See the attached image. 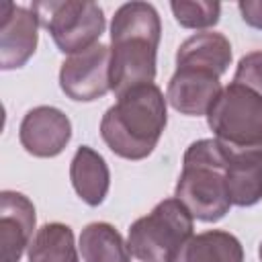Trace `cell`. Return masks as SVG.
<instances>
[{
    "mask_svg": "<svg viewBox=\"0 0 262 262\" xmlns=\"http://www.w3.org/2000/svg\"><path fill=\"white\" fill-rule=\"evenodd\" d=\"M27 258L29 262H80L72 227L59 221L41 225L29 244Z\"/></svg>",
    "mask_w": 262,
    "mask_h": 262,
    "instance_id": "obj_17",
    "label": "cell"
},
{
    "mask_svg": "<svg viewBox=\"0 0 262 262\" xmlns=\"http://www.w3.org/2000/svg\"><path fill=\"white\" fill-rule=\"evenodd\" d=\"M39 16L33 8L2 2L0 6V68L4 72L23 68L39 43Z\"/></svg>",
    "mask_w": 262,
    "mask_h": 262,
    "instance_id": "obj_8",
    "label": "cell"
},
{
    "mask_svg": "<svg viewBox=\"0 0 262 262\" xmlns=\"http://www.w3.org/2000/svg\"><path fill=\"white\" fill-rule=\"evenodd\" d=\"M84 262H131V252L115 225L106 221L88 223L78 239Z\"/></svg>",
    "mask_w": 262,
    "mask_h": 262,
    "instance_id": "obj_16",
    "label": "cell"
},
{
    "mask_svg": "<svg viewBox=\"0 0 262 262\" xmlns=\"http://www.w3.org/2000/svg\"><path fill=\"white\" fill-rule=\"evenodd\" d=\"M70 180L76 194L88 207H98L108 194L111 170L106 160L96 149L80 145L70 162Z\"/></svg>",
    "mask_w": 262,
    "mask_h": 262,
    "instance_id": "obj_13",
    "label": "cell"
},
{
    "mask_svg": "<svg viewBox=\"0 0 262 262\" xmlns=\"http://www.w3.org/2000/svg\"><path fill=\"white\" fill-rule=\"evenodd\" d=\"M229 147L215 137L192 141L182 156L174 196L203 223L221 221L233 207L225 186V162Z\"/></svg>",
    "mask_w": 262,
    "mask_h": 262,
    "instance_id": "obj_3",
    "label": "cell"
},
{
    "mask_svg": "<svg viewBox=\"0 0 262 262\" xmlns=\"http://www.w3.org/2000/svg\"><path fill=\"white\" fill-rule=\"evenodd\" d=\"M72 139V121L57 106L41 104L23 117L18 125V141L27 154L35 158L59 156Z\"/></svg>",
    "mask_w": 262,
    "mask_h": 262,
    "instance_id": "obj_9",
    "label": "cell"
},
{
    "mask_svg": "<svg viewBox=\"0 0 262 262\" xmlns=\"http://www.w3.org/2000/svg\"><path fill=\"white\" fill-rule=\"evenodd\" d=\"M168 125V100L160 86L139 84L117 96L100 119V137L106 147L131 162L145 160Z\"/></svg>",
    "mask_w": 262,
    "mask_h": 262,
    "instance_id": "obj_2",
    "label": "cell"
},
{
    "mask_svg": "<svg viewBox=\"0 0 262 262\" xmlns=\"http://www.w3.org/2000/svg\"><path fill=\"white\" fill-rule=\"evenodd\" d=\"M162 20L149 2H125L111 20V92L115 96L156 80Z\"/></svg>",
    "mask_w": 262,
    "mask_h": 262,
    "instance_id": "obj_1",
    "label": "cell"
},
{
    "mask_svg": "<svg viewBox=\"0 0 262 262\" xmlns=\"http://www.w3.org/2000/svg\"><path fill=\"white\" fill-rule=\"evenodd\" d=\"M229 147V145H227ZM225 186L233 207H254L262 201V149L229 147Z\"/></svg>",
    "mask_w": 262,
    "mask_h": 262,
    "instance_id": "obj_12",
    "label": "cell"
},
{
    "mask_svg": "<svg viewBox=\"0 0 262 262\" xmlns=\"http://www.w3.org/2000/svg\"><path fill=\"white\" fill-rule=\"evenodd\" d=\"M37 215L33 201L16 190L0 192L2 262H18L33 239Z\"/></svg>",
    "mask_w": 262,
    "mask_h": 262,
    "instance_id": "obj_11",
    "label": "cell"
},
{
    "mask_svg": "<svg viewBox=\"0 0 262 262\" xmlns=\"http://www.w3.org/2000/svg\"><path fill=\"white\" fill-rule=\"evenodd\" d=\"M233 82H239L262 96V49L250 51L239 57Z\"/></svg>",
    "mask_w": 262,
    "mask_h": 262,
    "instance_id": "obj_19",
    "label": "cell"
},
{
    "mask_svg": "<svg viewBox=\"0 0 262 262\" xmlns=\"http://www.w3.org/2000/svg\"><path fill=\"white\" fill-rule=\"evenodd\" d=\"M221 90V78L215 72L194 66H176L166 88V100L180 115L207 117Z\"/></svg>",
    "mask_w": 262,
    "mask_h": 262,
    "instance_id": "obj_10",
    "label": "cell"
},
{
    "mask_svg": "<svg viewBox=\"0 0 262 262\" xmlns=\"http://www.w3.org/2000/svg\"><path fill=\"white\" fill-rule=\"evenodd\" d=\"M61 53L74 55L96 43L106 29L104 12L84 0H43L31 6Z\"/></svg>",
    "mask_w": 262,
    "mask_h": 262,
    "instance_id": "obj_6",
    "label": "cell"
},
{
    "mask_svg": "<svg viewBox=\"0 0 262 262\" xmlns=\"http://www.w3.org/2000/svg\"><path fill=\"white\" fill-rule=\"evenodd\" d=\"M207 125L215 139L233 149H262V96L239 82L223 86Z\"/></svg>",
    "mask_w": 262,
    "mask_h": 262,
    "instance_id": "obj_5",
    "label": "cell"
},
{
    "mask_svg": "<svg viewBox=\"0 0 262 262\" xmlns=\"http://www.w3.org/2000/svg\"><path fill=\"white\" fill-rule=\"evenodd\" d=\"M194 217L176 199L160 201L129 227L127 246L139 262H174L182 246L194 235Z\"/></svg>",
    "mask_w": 262,
    "mask_h": 262,
    "instance_id": "obj_4",
    "label": "cell"
},
{
    "mask_svg": "<svg viewBox=\"0 0 262 262\" xmlns=\"http://www.w3.org/2000/svg\"><path fill=\"white\" fill-rule=\"evenodd\" d=\"M258 258H260V262H262V242H260V246H258Z\"/></svg>",
    "mask_w": 262,
    "mask_h": 262,
    "instance_id": "obj_21",
    "label": "cell"
},
{
    "mask_svg": "<svg viewBox=\"0 0 262 262\" xmlns=\"http://www.w3.org/2000/svg\"><path fill=\"white\" fill-rule=\"evenodd\" d=\"M170 10L180 27L194 31H207L215 27L221 16V4L207 0H174L170 2Z\"/></svg>",
    "mask_w": 262,
    "mask_h": 262,
    "instance_id": "obj_18",
    "label": "cell"
},
{
    "mask_svg": "<svg viewBox=\"0 0 262 262\" xmlns=\"http://www.w3.org/2000/svg\"><path fill=\"white\" fill-rule=\"evenodd\" d=\"M59 88L76 102H92L111 92V47L96 43L68 55L59 68Z\"/></svg>",
    "mask_w": 262,
    "mask_h": 262,
    "instance_id": "obj_7",
    "label": "cell"
},
{
    "mask_svg": "<svg viewBox=\"0 0 262 262\" xmlns=\"http://www.w3.org/2000/svg\"><path fill=\"white\" fill-rule=\"evenodd\" d=\"M174 262H244V246L229 231L207 229L192 235Z\"/></svg>",
    "mask_w": 262,
    "mask_h": 262,
    "instance_id": "obj_15",
    "label": "cell"
},
{
    "mask_svg": "<svg viewBox=\"0 0 262 262\" xmlns=\"http://www.w3.org/2000/svg\"><path fill=\"white\" fill-rule=\"evenodd\" d=\"M176 66L211 70L221 78L231 66V43L223 33L217 31L194 33L176 49Z\"/></svg>",
    "mask_w": 262,
    "mask_h": 262,
    "instance_id": "obj_14",
    "label": "cell"
},
{
    "mask_svg": "<svg viewBox=\"0 0 262 262\" xmlns=\"http://www.w3.org/2000/svg\"><path fill=\"white\" fill-rule=\"evenodd\" d=\"M237 8L248 27L262 31V0H242L237 2Z\"/></svg>",
    "mask_w": 262,
    "mask_h": 262,
    "instance_id": "obj_20",
    "label": "cell"
}]
</instances>
